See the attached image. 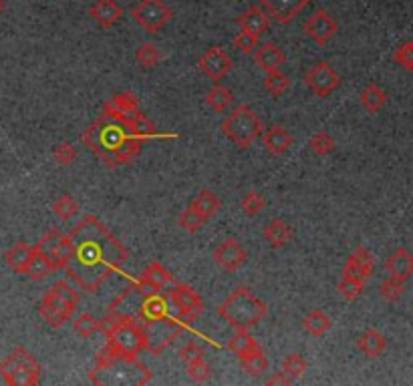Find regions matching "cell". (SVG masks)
Returning <instances> with one entry per match:
<instances>
[{
    "label": "cell",
    "instance_id": "obj_47",
    "mask_svg": "<svg viewBox=\"0 0 413 386\" xmlns=\"http://www.w3.org/2000/svg\"><path fill=\"white\" fill-rule=\"evenodd\" d=\"M179 358H181L184 365L188 366L194 365V362H200V360H206V352H204V348L196 340H190V342H186L181 346Z\"/></svg>",
    "mask_w": 413,
    "mask_h": 386
},
{
    "label": "cell",
    "instance_id": "obj_40",
    "mask_svg": "<svg viewBox=\"0 0 413 386\" xmlns=\"http://www.w3.org/2000/svg\"><path fill=\"white\" fill-rule=\"evenodd\" d=\"M206 218L201 215V213H198V211L194 210V208H188V210H184L181 213H179L178 218V223L179 228L184 230L186 233H198L206 225Z\"/></svg>",
    "mask_w": 413,
    "mask_h": 386
},
{
    "label": "cell",
    "instance_id": "obj_38",
    "mask_svg": "<svg viewBox=\"0 0 413 386\" xmlns=\"http://www.w3.org/2000/svg\"><path fill=\"white\" fill-rule=\"evenodd\" d=\"M73 330H75V334H79L81 338H91L93 334L105 330V326H103V320H97L95 316L81 314L79 318L73 320Z\"/></svg>",
    "mask_w": 413,
    "mask_h": 386
},
{
    "label": "cell",
    "instance_id": "obj_48",
    "mask_svg": "<svg viewBox=\"0 0 413 386\" xmlns=\"http://www.w3.org/2000/svg\"><path fill=\"white\" fill-rule=\"evenodd\" d=\"M393 61L405 71H413V41L399 44L393 53Z\"/></svg>",
    "mask_w": 413,
    "mask_h": 386
},
{
    "label": "cell",
    "instance_id": "obj_31",
    "mask_svg": "<svg viewBox=\"0 0 413 386\" xmlns=\"http://www.w3.org/2000/svg\"><path fill=\"white\" fill-rule=\"evenodd\" d=\"M190 205L198 211V213H201L206 220H212L214 215L222 210V201H220V198L214 193L212 189H201L200 193L191 199Z\"/></svg>",
    "mask_w": 413,
    "mask_h": 386
},
{
    "label": "cell",
    "instance_id": "obj_18",
    "mask_svg": "<svg viewBox=\"0 0 413 386\" xmlns=\"http://www.w3.org/2000/svg\"><path fill=\"white\" fill-rule=\"evenodd\" d=\"M36 245L51 255V260L55 262L56 270H63V268H65L69 255H71V240H69V235L61 233L59 230H51V232L45 233V238L36 243Z\"/></svg>",
    "mask_w": 413,
    "mask_h": 386
},
{
    "label": "cell",
    "instance_id": "obj_35",
    "mask_svg": "<svg viewBox=\"0 0 413 386\" xmlns=\"http://www.w3.org/2000/svg\"><path fill=\"white\" fill-rule=\"evenodd\" d=\"M206 103H208V107L216 111V113H224L228 107H232L234 95H232L230 88H226L224 85H216V87L206 95Z\"/></svg>",
    "mask_w": 413,
    "mask_h": 386
},
{
    "label": "cell",
    "instance_id": "obj_21",
    "mask_svg": "<svg viewBox=\"0 0 413 386\" xmlns=\"http://www.w3.org/2000/svg\"><path fill=\"white\" fill-rule=\"evenodd\" d=\"M139 284H144L149 290H157V292H168V288H171L178 280L171 276V272L166 270V265L159 262H151L146 270L137 278Z\"/></svg>",
    "mask_w": 413,
    "mask_h": 386
},
{
    "label": "cell",
    "instance_id": "obj_9",
    "mask_svg": "<svg viewBox=\"0 0 413 386\" xmlns=\"http://www.w3.org/2000/svg\"><path fill=\"white\" fill-rule=\"evenodd\" d=\"M41 365L24 346H16L2 362L0 376L9 386H36L41 382Z\"/></svg>",
    "mask_w": 413,
    "mask_h": 386
},
{
    "label": "cell",
    "instance_id": "obj_11",
    "mask_svg": "<svg viewBox=\"0 0 413 386\" xmlns=\"http://www.w3.org/2000/svg\"><path fill=\"white\" fill-rule=\"evenodd\" d=\"M168 296L169 302L178 310V316L184 322H194L204 310L201 296L188 284L176 282L174 286L168 288Z\"/></svg>",
    "mask_w": 413,
    "mask_h": 386
},
{
    "label": "cell",
    "instance_id": "obj_46",
    "mask_svg": "<svg viewBox=\"0 0 413 386\" xmlns=\"http://www.w3.org/2000/svg\"><path fill=\"white\" fill-rule=\"evenodd\" d=\"M240 208H242V211H244L248 218H254V215L264 211L267 201H264V198H262L258 191H248L244 198H242V201H240Z\"/></svg>",
    "mask_w": 413,
    "mask_h": 386
},
{
    "label": "cell",
    "instance_id": "obj_16",
    "mask_svg": "<svg viewBox=\"0 0 413 386\" xmlns=\"http://www.w3.org/2000/svg\"><path fill=\"white\" fill-rule=\"evenodd\" d=\"M309 4L311 0H258V6L279 24H291Z\"/></svg>",
    "mask_w": 413,
    "mask_h": 386
},
{
    "label": "cell",
    "instance_id": "obj_50",
    "mask_svg": "<svg viewBox=\"0 0 413 386\" xmlns=\"http://www.w3.org/2000/svg\"><path fill=\"white\" fill-rule=\"evenodd\" d=\"M53 155H55V161L59 166L69 167L73 166V161L77 159V149L73 147V143H67V141H65V143L56 145Z\"/></svg>",
    "mask_w": 413,
    "mask_h": 386
},
{
    "label": "cell",
    "instance_id": "obj_45",
    "mask_svg": "<svg viewBox=\"0 0 413 386\" xmlns=\"http://www.w3.org/2000/svg\"><path fill=\"white\" fill-rule=\"evenodd\" d=\"M309 147H311V151H313L314 155L324 157V155H331L333 151H335V139H333L329 133L319 131L317 135L311 137V143H309Z\"/></svg>",
    "mask_w": 413,
    "mask_h": 386
},
{
    "label": "cell",
    "instance_id": "obj_2",
    "mask_svg": "<svg viewBox=\"0 0 413 386\" xmlns=\"http://www.w3.org/2000/svg\"><path fill=\"white\" fill-rule=\"evenodd\" d=\"M129 316L139 322L147 338V348L151 354H161L169 344L184 332V320L174 318L169 312V296L157 290H149L135 280L125 288L105 314V320Z\"/></svg>",
    "mask_w": 413,
    "mask_h": 386
},
{
    "label": "cell",
    "instance_id": "obj_14",
    "mask_svg": "<svg viewBox=\"0 0 413 386\" xmlns=\"http://www.w3.org/2000/svg\"><path fill=\"white\" fill-rule=\"evenodd\" d=\"M337 33H339V22L335 21V16L331 12L324 11V9H317L304 21V34L319 46H324Z\"/></svg>",
    "mask_w": 413,
    "mask_h": 386
},
{
    "label": "cell",
    "instance_id": "obj_52",
    "mask_svg": "<svg viewBox=\"0 0 413 386\" xmlns=\"http://www.w3.org/2000/svg\"><path fill=\"white\" fill-rule=\"evenodd\" d=\"M292 380L289 378V376L284 375V372H277V375H272L270 378L267 380V385L268 386H272V385H282V386H287V385H291Z\"/></svg>",
    "mask_w": 413,
    "mask_h": 386
},
{
    "label": "cell",
    "instance_id": "obj_28",
    "mask_svg": "<svg viewBox=\"0 0 413 386\" xmlns=\"http://www.w3.org/2000/svg\"><path fill=\"white\" fill-rule=\"evenodd\" d=\"M357 346L359 350L365 354L367 358H379L381 354L385 352V348H387V340H385V336L377 328H367L361 334Z\"/></svg>",
    "mask_w": 413,
    "mask_h": 386
},
{
    "label": "cell",
    "instance_id": "obj_36",
    "mask_svg": "<svg viewBox=\"0 0 413 386\" xmlns=\"http://www.w3.org/2000/svg\"><path fill=\"white\" fill-rule=\"evenodd\" d=\"M292 85V78L289 75H284L282 71H270L264 77V88L272 97H282Z\"/></svg>",
    "mask_w": 413,
    "mask_h": 386
},
{
    "label": "cell",
    "instance_id": "obj_42",
    "mask_svg": "<svg viewBox=\"0 0 413 386\" xmlns=\"http://www.w3.org/2000/svg\"><path fill=\"white\" fill-rule=\"evenodd\" d=\"M282 372L289 376L291 380H299L307 372V360L302 358L299 352L289 354L284 360H282Z\"/></svg>",
    "mask_w": 413,
    "mask_h": 386
},
{
    "label": "cell",
    "instance_id": "obj_30",
    "mask_svg": "<svg viewBox=\"0 0 413 386\" xmlns=\"http://www.w3.org/2000/svg\"><path fill=\"white\" fill-rule=\"evenodd\" d=\"M31 255H33V245H29L26 242H16L11 250L4 254V262H6L9 268L14 270L16 274H24V272H26V265L31 262Z\"/></svg>",
    "mask_w": 413,
    "mask_h": 386
},
{
    "label": "cell",
    "instance_id": "obj_49",
    "mask_svg": "<svg viewBox=\"0 0 413 386\" xmlns=\"http://www.w3.org/2000/svg\"><path fill=\"white\" fill-rule=\"evenodd\" d=\"M258 41H260L258 34L248 33V31L240 29V33L234 36V46L238 51H242L244 55H250V53H254V49L258 46Z\"/></svg>",
    "mask_w": 413,
    "mask_h": 386
},
{
    "label": "cell",
    "instance_id": "obj_12",
    "mask_svg": "<svg viewBox=\"0 0 413 386\" xmlns=\"http://www.w3.org/2000/svg\"><path fill=\"white\" fill-rule=\"evenodd\" d=\"M304 85L311 88L314 97L319 99H327L331 93H335L339 85H341V78L337 75V71L331 66V63L327 61H319L313 68L307 71L304 75Z\"/></svg>",
    "mask_w": 413,
    "mask_h": 386
},
{
    "label": "cell",
    "instance_id": "obj_1",
    "mask_svg": "<svg viewBox=\"0 0 413 386\" xmlns=\"http://www.w3.org/2000/svg\"><path fill=\"white\" fill-rule=\"evenodd\" d=\"M67 235L71 255L63 272L83 292H97L129 258L127 248L95 215H85Z\"/></svg>",
    "mask_w": 413,
    "mask_h": 386
},
{
    "label": "cell",
    "instance_id": "obj_23",
    "mask_svg": "<svg viewBox=\"0 0 413 386\" xmlns=\"http://www.w3.org/2000/svg\"><path fill=\"white\" fill-rule=\"evenodd\" d=\"M53 272H59L56 270L55 262L51 260V255L46 254L45 250H41L39 245H33V255H31V262L26 265V276L33 282H43L46 278L51 276Z\"/></svg>",
    "mask_w": 413,
    "mask_h": 386
},
{
    "label": "cell",
    "instance_id": "obj_51",
    "mask_svg": "<svg viewBox=\"0 0 413 386\" xmlns=\"http://www.w3.org/2000/svg\"><path fill=\"white\" fill-rule=\"evenodd\" d=\"M188 376L194 382H206L212 376V368H210V365L206 360H200V362L188 365Z\"/></svg>",
    "mask_w": 413,
    "mask_h": 386
},
{
    "label": "cell",
    "instance_id": "obj_20",
    "mask_svg": "<svg viewBox=\"0 0 413 386\" xmlns=\"http://www.w3.org/2000/svg\"><path fill=\"white\" fill-rule=\"evenodd\" d=\"M262 145L270 155H284L291 151L294 145V137L291 131H287L282 125H270L268 129L262 131Z\"/></svg>",
    "mask_w": 413,
    "mask_h": 386
},
{
    "label": "cell",
    "instance_id": "obj_7",
    "mask_svg": "<svg viewBox=\"0 0 413 386\" xmlns=\"http://www.w3.org/2000/svg\"><path fill=\"white\" fill-rule=\"evenodd\" d=\"M105 326V336L107 342L105 346L113 352L125 354V356H139L141 350L147 348V338L144 328L139 326V322L123 316V318H111V320H103Z\"/></svg>",
    "mask_w": 413,
    "mask_h": 386
},
{
    "label": "cell",
    "instance_id": "obj_37",
    "mask_svg": "<svg viewBox=\"0 0 413 386\" xmlns=\"http://www.w3.org/2000/svg\"><path fill=\"white\" fill-rule=\"evenodd\" d=\"M161 59H164V55H161V51L154 43L139 44L137 51H135V61L144 68H154V66L161 63Z\"/></svg>",
    "mask_w": 413,
    "mask_h": 386
},
{
    "label": "cell",
    "instance_id": "obj_26",
    "mask_svg": "<svg viewBox=\"0 0 413 386\" xmlns=\"http://www.w3.org/2000/svg\"><path fill=\"white\" fill-rule=\"evenodd\" d=\"M294 238V232H292L291 223H287L284 220H270L264 228V242L274 248V250H280L284 245H289Z\"/></svg>",
    "mask_w": 413,
    "mask_h": 386
},
{
    "label": "cell",
    "instance_id": "obj_15",
    "mask_svg": "<svg viewBox=\"0 0 413 386\" xmlns=\"http://www.w3.org/2000/svg\"><path fill=\"white\" fill-rule=\"evenodd\" d=\"M212 258L216 265L222 268L224 272H238L248 262V252L238 240L226 238L214 248Z\"/></svg>",
    "mask_w": 413,
    "mask_h": 386
},
{
    "label": "cell",
    "instance_id": "obj_43",
    "mask_svg": "<svg viewBox=\"0 0 413 386\" xmlns=\"http://www.w3.org/2000/svg\"><path fill=\"white\" fill-rule=\"evenodd\" d=\"M405 282L403 280H397V278L389 276L387 280H383L379 286V294L381 298L385 300V302H397V300H402L403 292H405V286H403Z\"/></svg>",
    "mask_w": 413,
    "mask_h": 386
},
{
    "label": "cell",
    "instance_id": "obj_19",
    "mask_svg": "<svg viewBox=\"0 0 413 386\" xmlns=\"http://www.w3.org/2000/svg\"><path fill=\"white\" fill-rule=\"evenodd\" d=\"M375 272V255L371 254L365 245H359L353 254L347 258L345 268H343V276H353L367 282L369 278Z\"/></svg>",
    "mask_w": 413,
    "mask_h": 386
},
{
    "label": "cell",
    "instance_id": "obj_27",
    "mask_svg": "<svg viewBox=\"0 0 413 386\" xmlns=\"http://www.w3.org/2000/svg\"><path fill=\"white\" fill-rule=\"evenodd\" d=\"M236 24H238L242 31H248V33H254L260 36V34L268 31L270 16H268L267 12L262 11L260 6H250V9H246V11L236 19Z\"/></svg>",
    "mask_w": 413,
    "mask_h": 386
},
{
    "label": "cell",
    "instance_id": "obj_44",
    "mask_svg": "<svg viewBox=\"0 0 413 386\" xmlns=\"http://www.w3.org/2000/svg\"><path fill=\"white\" fill-rule=\"evenodd\" d=\"M79 211V203L75 199L71 198V195H61V198L56 199L55 203H53V213H55L56 218L61 221H69L73 220L75 215H77Z\"/></svg>",
    "mask_w": 413,
    "mask_h": 386
},
{
    "label": "cell",
    "instance_id": "obj_39",
    "mask_svg": "<svg viewBox=\"0 0 413 386\" xmlns=\"http://www.w3.org/2000/svg\"><path fill=\"white\" fill-rule=\"evenodd\" d=\"M240 362H242V368H244L250 376L264 375L268 368V358L267 354L262 352V348H258L254 352L246 354L244 358H240Z\"/></svg>",
    "mask_w": 413,
    "mask_h": 386
},
{
    "label": "cell",
    "instance_id": "obj_24",
    "mask_svg": "<svg viewBox=\"0 0 413 386\" xmlns=\"http://www.w3.org/2000/svg\"><path fill=\"white\" fill-rule=\"evenodd\" d=\"M385 270L389 276L407 282L413 276V254L407 248H397L385 262Z\"/></svg>",
    "mask_w": 413,
    "mask_h": 386
},
{
    "label": "cell",
    "instance_id": "obj_22",
    "mask_svg": "<svg viewBox=\"0 0 413 386\" xmlns=\"http://www.w3.org/2000/svg\"><path fill=\"white\" fill-rule=\"evenodd\" d=\"M89 16L99 24L101 29H113L121 21L123 9L117 0H97L89 9Z\"/></svg>",
    "mask_w": 413,
    "mask_h": 386
},
{
    "label": "cell",
    "instance_id": "obj_29",
    "mask_svg": "<svg viewBox=\"0 0 413 386\" xmlns=\"http://www.w3.org/2000/svg\"><path fill=\"white\" fill-rule=\"evenodd\" d=\"M123 123H125L127 131L131 133L134 137H137V139H141V141L151 139V137H156L157 135L156 123L151 121L144 111H137L135 115H131L129 119H125Z\"/></svg>",
    "mask_w": 413,
    "mask_h": 386
},
{
    "label": "cell",
    "instance_id": "obj_33",
    "mask_svg": "<svg viewBox=\"0 0 413 386\" xmlns=\"http://www.w3.org/2000/svg\"><path fill=\"white\" fill-rule=\"evenodd\" d=\"M387 103V93L377 85V83H369L367 87L361 91V105L367 113H379Z\"/></svg>",
    "mask_w": 413,
    "mask_h": 386
},
{
    "label": "cell",
    "instance_id": "obj_53",
    "mask_svg": "<svg viewBox=\"0 0 413 386\" xmlns=\"http://www.w3.org/2000/svg\"><path fill=\"white\" fill-rule=\"evenodd\" d=\"M4 11V0H0V12Z\"/></svg>",
    "mask_w": 413,
    "mask_h": 386
},
{
    "label": "cell",
    "instance_id": "obj_8",
    "mask_svg": "<svg viewBox=\"0 0 413 386\" xmlns=\"http://www.w3.org/2000/svg\"><path fill=\"white\" fill-rule=\"evenodd\" d=\"M220 129L238 149H248L264 131L260 117L248 105H238L230 111Z\"/></svg>",
    "mask_w": 413,
    "mask_h": 386
},
{
    "label": "cell",
    "instance_id": "obj_41",
    "mask_svg": "<svg viewBox=\"0 0 413 386\" xmlns=\"http://www.w3.org/2000/svg\"><path fill=\"white\" fill-rule=\"evenodd\" d=\"M339 294L347 300V302H355V300L363 294V290H365V282L363 280H359V278L353 276H343L341 278V282H339Z\"/></svg>",
    "mask_w": 413,
    "mask_h": 386
},
{
    "label": "cell",
    "instance_id": "obj_32",
    "mask_svg": "<svg viewBox=\"0 0 413 386\" xmlns=\"http://www.w3.org/2000/svg\"><path fill=\"white\" fill-rule=\"evenodd\" d=\"M302 328L309 332L313 338H321V336H324L327 332L333 328V322H331V318L324 314L323 310H313V312H309L302 318Z\"/></svg>",
    "mask_w": 413,
    "mask_h": 386
},
{
    "label": "cell",
    "instance_id": "obj_34",
    "mask_svg": "<svg viewBox=\"0 0 413 386\" xmlns=\"http://www.w3.org/2000/svg\"><path fill=\"white\" fill-rule=\"evenodd\" d=\"M258 348H260V344L254 340V336L248 330H236L234 336H232L230 342H228V350L234 354V356H238V360L244 358L246 354L258 350Z\"/></svg>",
    "mask_w": 413,
    "mask_h": 386
},
{
    "label": "cell",
    "instance_id": "obj_3",
    "mask_svg": "<svg viewBox=\"0 0 413 386\" xmlns=\"http://www.w3.org/2000/svg\"><path fill=\"white\" fill-rule=\"evenodd\" d=\"M83 143L99 157L107 169H117L119 166L131 163L135 157L141 153L144 141L127 131L123 121H113L109 117L101 115L99 119L83 133Z\"/></svg>",
    "mask_w": 413,
    "mask_h": 386
},
{
    "label": "cell",
    "instance_id": "obj_6",
    "mask_svg": "<svg viewBox=\"0 0 413 386\" xmlns=\"http://www.w3.org/2000/svg\"><path fill=\"white\" fill-rule=\"evenodd\" d=\"M79 300H81L79 292L69 284L67 280H56L55 284L46 290L45 296L41 298L39 314L49 326L61 328L73 318V314L79 306Z\"/></svg>",
    "mask_w": 413,
    "mask_h": 386
},
{
    "label": "cell",
    "instance_id": "obj_10",
    "mask_svg": "<svg viewBox=\"0 0 413 386\" xmlns=\"http://www.w3.org/2000/svg\"><path fill=\"white\" fill-rule=\"evenodd\" d=\"M131 19L146 33L156 34L174 19V11L164 0H141L131 9Z\"/></svg>",
    "mask_w": 413,
    "mask_h": 386
},
{
    "label": "cell",
    "instance_id": "obj_25",
    "mask_svg": "<svg viewBox=\"0 0 413 386\" xmlns=\"http://www.w3.org/2000/svg\"><path fill=\"white\" fill-rule=\"evenodd\" d=\"M284 61H287V56L280 51L279 44L270 43V41L260 44L257 49V53H254V63H257L264 73L279 71L280 66L284 65Z\"/></svg>",
    "mask_w": 413,
    "mask_h": 386
},
{
    "label": "cell",
    "instance_id": "obj_4",
    "mask_svg": "<svg viewBox=\"0 0 413 386\" xmlns=\"http://www.w3.org/2000/svg\"><path fill=\"white\" fill-rule=\"evenodd\" d=\"M154 378V372L137 356L113 352L107 346L97 354V365L91 370L89 380L93 385L144 386Z\"/></svg>",
    "mask_w": 413,
    "mask_h": 386
},
{
    "label": "cell",
    "instance_id": "obj_5",
    "mask_svg": "<svg viewBox=\"0 0 413 386\" xmlns=\"http://www.w3.org/2000/svg\"><path fill=\"white\" fill-rule=\"evenodd\" d=\"M268 314L267 304L254 296L248 288L240 286L218 306V316L234 330H250Z\"/></svg>",
    "mask_w": 413,
    "mask_h": 386
},
{
    "label": "cell",
    "instance_id": "obj_17",
    "mask_svg": "<svg viewBox=\"0 0 413 386\" xmlns=\"http://www.w3.org/2000/svg\"><path fill=\"white\" fill-rule=\"evenodd\" d=\"M137 111H141L139 97L135 93H131V91L117 93L109 101H105V105H103V115L113 119V121H125L131 115H135Z\"/></svg>",
    "mask_w": 413,
    "mask_h": 386
},
{
    "label": "cell",
    "instance_id": "obj_13",
    "mask_svg": "<svg viewBox=\"0 0 413 386\" xmlns=\"http://www.w3.org/2000/svg\"><path fill=\"white\" fill-rule=\"evenodd\" d=\"M198 66H200V71L206 77L212 78L214 83H222L224 78L232 73L234 63H232L230 55L224 51L222 46L214 44V46H210V49L200 56Z\"/></svg>",
    "mask_w": 413,
    "mask_h": 386
}]
</instances>
